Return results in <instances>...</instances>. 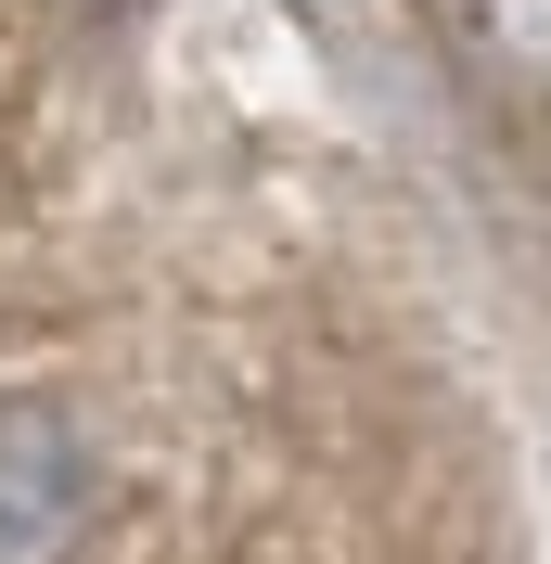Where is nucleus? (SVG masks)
I'll return each instance as SVG.
<instances>
[{
	"instance_id": "nucleus-1",
	"label": "nucleus",
	"mask_w": 551,
	"mask_h": 564,
	"mask_svg": "<svg viewBox=\"0 0 551 564\" xmlns=\"http://www.w3.org/2000/svg\"><path fill=\"white\" fill-rule=\"evenodd\" d=\"M104 513V462L52 398H0V564H77Z\"/></svg>"
}]
</instances>
